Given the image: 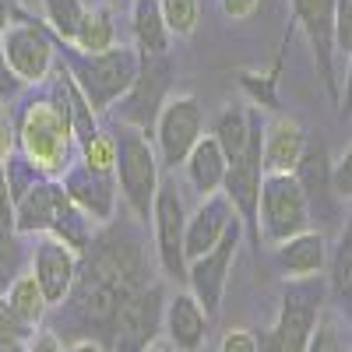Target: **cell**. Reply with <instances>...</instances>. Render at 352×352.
<instances>
[{
  "label": "cell",
  "instance_id": "6da1fadb",
  "mask_svg": "<svg viewBox=\"0 0 352 352\" xmlns=\"http://www.w3.org/2000/svg\"><path fill=\"white\" fill-rule=\"evenodd\" d=\"M144 285L148 268L138 236L127 229H106L88 243L85 264L60 307H67V320L81 331H113L124 303Z\"/></svg>",
  "mask_w": 352,
  "mask_h": 352
},
{
  "label": "cell",
  "instance_id": "7a4b0ae2",
  "mask_svg": "<svg viewBox=\"0 0 352 352\" xmlns=\"http://www.w3.org/2000/svg\"><path fill=\"white\" fill-rule=\"evenodd\" d=\"M14 232H46V236H56L78 254H85L92 243V219L71 201L56 176H36L18 194Z\"/></svg>",
  "mask_w": 352,
  "mask_h": 352
},
{
  "label": "cell",
  "instance_id": "3957f363",
  "mask_svg": "<svg viewBox=\"0 0 352 352\" xmlns=\"http://www.w3.org/2000/svg\"><path fill=\"white\" fill-rule=\"evenodd\" d=\"M56 50H60L71 78L78 81V88L96 113H106L109 106L120 102L134 88L141 71V53L131 46H113L106 53H81L71 43L56 39Z\"/></svg>",
  "mask_w": 352,
  "mask_h": 352
},
{
  "label": "cell",
  "instance_id": "277c9868",
  "mask_svg": "<svg viewBox=\"0 0 352 352\" xmlns=\"http://www.w3.org/2000/svg\"><path fill=\"white\" fill-rule=\"evenodd\" d=\"M74 148H78V138L71 131L67 113L50 96L25 102L18 116V152L28 166L43 176H64Z\"/></svg>",
  "mask_w": 352,
  "mask_h": 352
},
{
  "label": "cell",
  "instance_id": "5b68a950",
  "mask_svg": "<svg viewBox=\"0 0 352 352\" xmlns=\"http://www.w3.org/2000/svg\"><path fill=\"white\" fill-rule=\"evenodd\" d=\"M116 141V187H120L127 208L134 212L138 222H152V204L159 194V152L148 141V131L134 124H116L113 127Z\"/></svg>",
  "mask_w": 352,
  "mask_h": 352
},
{
  "label": "cell",
  "instance_id": "8992f818",
  "mask_svg": "<svg viewBox=\"0 0 352 352\" xmlns=\"http://www.w3.org/2000/svg\"><path fill=\"white\" fill-rule=\"evenodd\" d=\"M324 314V282L317 278H292L282 292V307L272 331L257 338L261 352H307L310 335Z\"/></svg>",
  "mask_w": 352,
  "mask_h": 352
},
{
  "label": "cell",
  "instance_id": "52a82bcc",
  "mask_svg": "<svg viewBox=\"0 0 352 352\" xmlns=\"http://www.w3.org/2000/svg\"><path fill=\"white\" fill-rule=\"evenodd\" d=\"M257 222H261V240L268 243H282L310 229V194L296 173H264Z\"/></svg>",
  "mask_w": 352,
  "mask_h": 352
},
{
  "label": "cell",
  "instance_id": "ba28073f",
  "mask_svg": "<svg viewBox=\"0 0 352 352\" xmlns=\"http://www.w3.org/2000/svg\"><path fill=\"white\" fill-rule=\"evenodd\" d=\"M155 152L159 162L176 169L184 166L194 144L204 138V113L194 96H169L155 116Z\"/></svg>",
  "mask_w": 352,
  "mask_h": 352
},
{
  "label": "cell",
  "instance_id": "9c48e42d",
  "mask_svg": "<svg viewBox=\"0 0 352 352\" xmlns=\"http://www.w3.org/2000/svg\"><path fill=\"white\" fill-rule=\"evenodd\" d=\"M152 232H155V254H159L162 272L169 278L187 282V250H184L187 204H184V194L173 180L159 184V194L152 204Z\"/></svg>",
  "mask_w": 352,
  "mask_h": 352
},
{
  "label": "cell",
  "instance_id": "30bf717a",
  "mask_svg": "<svg viewBox=\"0 0 352 352\" xmlns=\"http://www.w3.org/2000/svg\"><path fill=\"white\" fill-rule=\"evenodd\" d=\"M0 50H4L11 71L21 78V85H39L56 67V36L50 32V25L39 21H11L0 39Z\"/></svg>",
  "mask_w": 352,
  "mask_h": 352
},
{
  "label": "cell",
  "instance_id": "8fae6325",
  "mask_svg": "<svg viewBox=\"0 0 352 352\" xmlns=\"http://www.w3.org/2000/svg\"><path fill=\"white\" fill-rule=\"evenodd\" d=\"M240 236H243V222L236 219L208 254L187 261V285L201 300V307L208 310V317H215L219 307H222L226 285H229V275H232V261H236V250H240Z\"/></svg>",
  "mask_w": 352,
  "mask_h": 352
},
{
  "label": "cell",
  "instance_id": "7c38bea8",
  "mask_svg": "<svg viewBox=\"0 0 352 352\" xmlns=\"http://www.w3.org/2000/svg\"><path fill=\"white\" fill-rule=\"evenodd\" d=\"M162 317H166V296L162 285H144L124 303L120 317L113 328V352H144L162 331Z\"/></svg>",
  "mask_w": 352,
  "mask_h": 352
},
{
  "label": "cell",
  "instance_id": "4fadbf2b",
  "mask_svg": "<svg viewBox=\"0 0 352 352\" xmlns=\"http://www.w3.org/2000/svg\"><path fill=\"white\" fill-rule=\"evenodd\" d=\"M303 36L317 56V71L324 78L328 92L338 102V81H335V0H292Z\"/></svg>",
  "mask_w": 352,
  "mask_h": 352
},
{
  "label": "cell",
  "instance_id": "5bb4252c",
  "mask_svg": "<svg viewBox=\"0 0 352 352\" xmlns=\"http://www.w3.org/2000/svg\"><path fill=\"white\" fill-rule=\"evenodd\" d=\"M64 190L71 194V201L78 208L92 219V222H109L113 219V208H116V173H102V169H92L88 162H71L64 169Z\"/></svg>",
  "mask_w": 352,
  "mask_h": 352
},
{
  "label": "cell",
  "instance_id": "9a60e30c",
  "mask_svg": "<svg viewBox=\"0 0 352 352\" xmlns=\"http://www.w3.org/2000/svg\"><path fill=\"white\" fill-rule=\"evenodd\" d=\"M169 60L166 56H141V71L134 88L124 96V120L120 124H134L141 131L155 127V116L166 102V85H169Z\"/></svg>",
  "mask_w": 352,
  "mask_h": 352
},
{
  "label": "cell",
  "instance_id": "2e32d148",
  "mask_svg": "<svg viewBox=\"0 0 352 352\" xmlns=\"http://www.w3.org/2000/svg\"><path fill=\"white\" fill-rule=\"evenodd\" d=\"M78 268H81V254L74 247H67L64 240H56V236H43L39 240L36 257H32V275L43 285L50 307H60L67 300V292H71V285L78 278Z\"/></svg>",
  "mask_w": 352,
  "mask_h": 352
},
{
  "label": "cell",
  "instance_id": "e0dca14e",
  "mask_svg": "<svg viewBox=\"0 0 352 352\" xmlns=\"http://www.w3.org/2000/svg\"><path fill=\"white\" fill-rule=\"evenodd\" d=\"M236 219H240L236 208H232V201H229L222 190L204 194L201 204L187 215V236H184L187 261H194V257H201V254H208V250L226 236V232H229V226L236 222Z\"/></svg>",
  "mask_w": 352,
  "mask_h": 352
},
{
  "label": "cell",
  "instance_id": "ac0fdd59",
  "mask_svg": "<svg viewBox=\"0 0 352 352\" xmlns=\"http://www.w3.org/2000/svg\"><path fill=\"white\" fill-rule=\"evenodd\" d=\"M208 320H212L208 310L201 307L194 292H176L166 303L162 331L180 352H201L204 342H208Z\"/></svg>",
  "mask_w": 352,
  "mask_h": 352
},
{
  "label": "cell",
  "instance_id": "d6986e66",
  "mask_svg": "<svg viewBox=\"0 0 352 352\" xmlns=\"http://www.w3.org/2000/svg\"><path fill=\"white\" fill-rule=\"evenodd\" d=\"M303 152H307V134L296 120L272 116V120L264 124V141H261L264 173H296Z\"/></svg>",
  "mask_w": 352,
  "mask_h": 352
},
{
  "label": "cell",
  "instance_id": "ffe728a7",
  "mask_svg": "<svg viewBox=\"0 0 352 352\" xmlns=\"http://www.w3.org/2000/svg\"><path fill=\"white\" fill-rule=\"evenodd\" d=\"M275 257H278V264L285 268L289 278H317L328 264V243L320 232L303 229L296 236L275 243Z\"/></svg>",
  "mask_w": 352,
  "mask_h": 352
},
{
  "label": "cell",
  "instance_id": "44dd1931",
  "mask_svg": "<svg viewBox=\"0 0 352 352\" xmlns=\"http://www.w3.org/2000/svg\"><path fill=\"white\" fill-rule=\"evenodd\" d=\"M184 169H187V184L204 197V194L222 190V184H226V169H229V159H226V152H222V144H219L212 134H204V138L194 144V152L187 155Z\"/></svg>",
  "mask_w": 352,
  "mask_h": 352
},
{
  "label": "cell",
  "instance_id": "7402d4cb",
  "mask_svg": "<svg viewBox=\"0 0 352 352\" xmlns=\"http://www.w3.org/2000/svg\"><path fill=\"white\" fill-rule=\"evenodd\" d=\"M131 32H134V50L141 56H166L173 32L162 18L159 0H134L131 4Z\"/></svg>",
  "mask_w": 352,
  "mask_h": 352
},
{
  "label": "cell",
  "instance_id": "603a6c76",
  "mask_svg": "<svg viewBox=\"0 0 352 352\" xmlns=\"http://www.w3.org/2000/svg\"><path fill=\"white\" fill-rule=\"evenodd\" d=\"M74 50L81 53H106L116 46V21H113V11L109 8H88L85 11V21L78 28V36L71 43Z\"/></svg>",
  "mask_w": 352,
  "mask_h": 352
},
{
  "label": "cell",
  "instance_id": "cb8c5ba5",
  "mask_svg": "<svg viewBox=\"0 0 352 352\" xmlns=\"http://www.w3.org/2000/svg\"><path fill=\"white\" fill-rule=\"evenodd\" d=\"M8 300H11V307H14L32 328L43 324V317H46V310H50V300H46L43 285L36 282V275H18V278L8 285Z\"/></svg>",
  "mask_w": 352,
  "mask_h": 352
},
{
  "label": "cell",
  "instance_id": "d4e9b609",
  "mask_svg": "<svg viewBox=\"0 0 352 352\" xmlns=\"http://www.w3.org/2000/svg\"><path fill=\"white\" fill-rule=\"evenodd\" d=\"M43 11H46V25L50 32L60 39V43H74L78 28L85 21V4L81 0H43Z\"/></svg>",
  "mask_w": 352,
  "mask_h": 352
},
{
  "label": "cell",
  "instance_id": "484cf974",
  "mask_svg": "<svg viewBox=\"0 0 352 352\" xmlns=\"http://www.w3.org/2000/svg\"><path fill=\"white\" fill-rule=\"evenodd\" d=\"M331 289L338 300L352 303V215L345 219L342 236H338L335 254H331Z\"/></svg>",
  "mask_w": 352,
  "mask_h": 352
},
{
  "label": "cell",
  "instance_id": "4316f807",
  "mask_svg": "<svg viewBox=\"0 0 352 352\" xmlns=\"http://www.w3.org/2000/svg\"><path fill=\"white\" fill-rule=\"evenodd\" d=\"M162 8V18L169 25L173 36H194L197 32V21H201V0H159Z\"/></svg>",
  "mask_w": 352,
  "mask_h": 352
},
{
  "label": "cell",
  "instance_id": "83f0119b",
  "mask_svg": "<svg viewBox=\"0 0 352 352\" xmlns=\"http://www.w3.org/2000/svg\"><path fill=\"white\" fill-rule=\"evenodd\" d=\"M21 275V243L14 229H0V285H11Z\"/></svg>",
  "mask_w": 352,
  "mask_h": 352
},
{
  "label": "cell",
  "instance_id": "f1b7e54d",
  "mask_svg": "<svg viewBox=\"0 0 352 352\" xmlns=\"http://www.w3.org/2000/svg\"><path fill=\"white\" fill-rule=\"evenodd\" d=\"M307 352H345V342H342V331H338V320L331 314H320L317 328L310 335V345Z\"/></svg>",
  "mask_w": 352,
  "mask_h": 352
},
{
  "label": "cell",
  "instance_id": "f546056e",
  "mask_svg": "<svg viewBox=\"0 0 352 352\" xmlns=\"http://www.w3.org/2000/svg\"><path fill=\"white\" fill-rule=\"evenodd\" d=\"M335 53L352 56V0H335Z\"/></svg>",
  "mask_w": 352,
  "mask_h": 352
},
{
  "label": "cell",
  "instance_id": "4dcf8cb0",
  "mask_svg": "<svg viewBox=\"0 0 352 352\" xmlns=\"http://www.w3.org/2000/svg\"><path fill=\"white\" fill-rule=\"evenodd\" d=\"M0 335H14V338H25V342L36 335V328L11 307L8 296H0Z\"/></svg>",
  "mask_w": 352,
  "mask_h": 352
},
{
  "label": "cell",
  "instance_id": "1f68e13d",
  "mask_svg": "<svg viewBox=\"0 0 352 352\" xmlns=\"http://www.w3.org/2000/svg\"><path fill=\"white\" fill-rule=\"evenodd\" d=\"M331 190L342 201H352V144L338 155V162L331 166Z\"/></svg>",
  "mask_w": 352,
  "mask_h": 352
},
{
  "label": "cell",
  "instance_id": "d6a6232c",
  "mask_svg": "<svg viewBox=\"0 0 352 352\" xmlns=\"http://www.w3.org/2000/svg\"><path fill=\"white\" fill-rule=\"evenodd\" d=\"M14 187L8 176V162H0V229H14Z\"/></svg>",
  "mask_w": 352,
  "mask_h": 352
},
{
  "label": "cell",
  "instance_id": "836d02e7",
  "mask_svg": "<svg viewBox=\"0 0 352 352\" xmlns=\"http://www.w3.org/2000/svg\"><path fill=\"white\" fill-rule=\"evenodd\" d=\"M219 352H261V342H257V335L247 331V328H232V331L222 335Z\"/></svg>",
  "mask_w": 352,
  "mask_h": 352
},
{
  "label": "cell",
  "instance_id": "e575fe53",
  "mask_svg": "<svg viewBox=\"0 0 352 352\" xmlns=\"http://www.w3.org/2000/svg\"><path fill=\"white\" fill-rule=\"evenodd\" d=\"M18 152V124L8 109H0V162H8Z\"/></svg>",
  "mask_w": 352,
  "mask_h": 352
},
{
  "label": "cell",
  "instance_id": "d590c367",
  "mask_svg": "<svg viewBox=\"0 0 352 352\" xmlns=\"http://www.w3.org/2000/svg\"><path fill=\"white\" fill-rule=\"evenodd\" d=\"M219 4H222V11H226L229 21H247L261 8V0H219Z\"/></svg>",
  "mask_w": 352,
  "mask_h": 352
},
{
  "label": "cell",
  "instance_id": "8d00e7d4",
  "mask_svg": "<svg viewBox=\"0 0 352 352\" xmlns=\"http://www.w3.org/2000/svg\"><path fill=\"white\" fill-rule=\"evenodd\" d=\"M18 88H21V78L11 71L8 56H4V50H0V99H11V96H18Z\"/></svg>",
  "mask_w": 352,
  "mask_h": 352
},
{
  "label": "cell",
  "instance_id": "74e56055",
  "mask_svg": "<svg viewBox=\"0 0 352 352\" xmlns=\"http://www.w3.org/2000/svg\"><path fill=\"white\" fill-rule=\"evenodd\" d=\"M338 113L352 116V56H349V67H345V81H342V92H338Z\"/></svg>",
  "mask_w": 352,
  "mask_h": 352
},
{
  "label": "cell",
  "instance_id": "f35d334b",
  "mask_svg": "<svg viewBox=\"0 0 352 352\" xmlns=\"http://www.w3.org/2000/svg\"><path fill=\"white\" fill-rule=\"evenodd\" d=\"M28 352H64V345H60V338H56L53 331H39V335H32Z\"/></svg>",
  "mask_w": 352,
  "mask_h": 352
},
{
  "label": "cell",
  "instance_id": "ab89813d",
  "mask_svg": "<svg viewBox=\"0 0 352 352\" xmlns=\"http://www.w3.org/2000/svg\"><path fill=\"white\" fill-rule=\"evenodd\" d=\"M64 352H106V349H102L96 338H78V342H71Z\"/></svg>",
  "mask_w": 352,
  "mask_h": 352
},
{
  "label": "cell",
  "instance_id": "60d3db41",
  "mask_svg": "<svg viewBox=\"0 0 352 352\" xmlns=\"http://www.w3.org/2000/svg\"><path fill=\"white\" fill-rule=\"evenodd\" d=\"M0 352H28L25 338H14V335H0Z\"/></svg>",
  "mask_w": 352,
  "mask_h": 352
},
{
  "label": "cell",
  "instance_id": "b9f144b4",
  "mask_svg": "<svg viewBox=\"0 0 352 352\" xmlns=\"http://www.w3.org/2000/svg\"><path fill=\"white\" fill-rule=\"evenodd\" d=\"M11 14H14V0H0V39H4L8 25H11Z\"/></svg>",
  "mask_w": 352,
  "mask_h": 352
},
{
  "label": "cell",
  "instance_id": "7bdbcfd3",
  "mask_svg": "<svg viewBox=\"0 0 352 352\" xmlns=\"http://www.w3.org/2000/svg\"><path fill=\"white\" fill-rule=\"evenodd\" d=\"M144 352H180V349H176L169 338H155V342H152L148 349H144Z\"/></svg>",
  "mask_w": 352,
  "mask_h": 352
},
{
  "label": "cell",
  "instance_id": "ee69618b",
  "mask_svg": "<svg viewBox=\"0 0 352 352\" xmlns=\"http://www.w3.org/2000/svg\"><path fill=\"white\" fill-rule=\"evenodd\" d=\"M109 4H113V8H116V4H124V0H109Z\"/></svg>",
  "mask_w": 352,
  "mask_h": 352
},
{
  "label": "cell",
  "instance_id": "f6af8a7d",
  "mask_svg": "<svg viewBox=\"0 0 352 352\" xmlns=\"http://www.w3.org/2000/svg\"><path fill=\"white\" fill-rule=\"evenodd\" d=\"M345 352H352V349H345Z\"/></svg>",
  "mask_w": 352,
  "mask_h": 352
},
{
  "label": "cell",
  "instance_id": "bcb514c9",
  "mask_svg": "<svg viewBox=\"0 0 352 352\" xmlns=\"http://www.w3.org/2000/svg\"><path fill=\"white\" fill-rule=\"evenodd\" d=\"M0 289H4V285H0Z\"/></svg>",
  "mask_w": 352,
  "mask_h": 352
}]
</instances>
